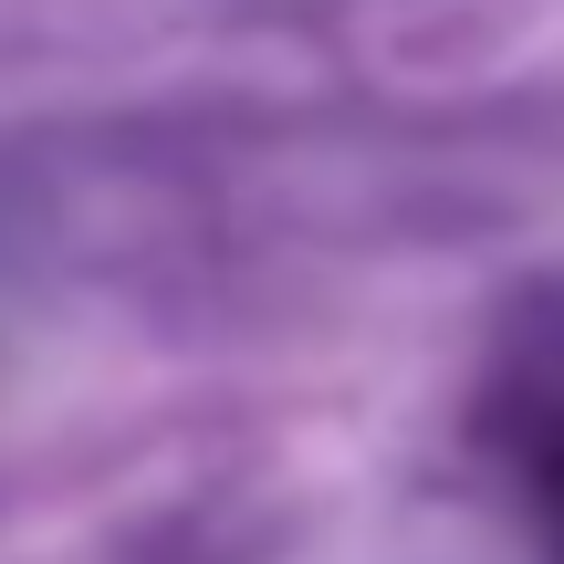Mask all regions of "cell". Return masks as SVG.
<instances>
[{
  "instance_id": "cell-1",
  "label": "cell",
  "mask_w": 564,
  "mask_h": 564,
  "mask_svg": "<svg viewBox=\"0 0 564 564\" xmlns=\"http://www.w3.org/2000/svg\"><path fill=\"white\" fill-rule=\"evenodd\" d=\"M533 491H544V512L564 523V419L544 429V440H533Z\"/></svg>"
}]
</instances>
